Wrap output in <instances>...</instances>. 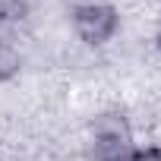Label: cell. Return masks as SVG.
<instances>
[{"mask_svg":"<svg viewBox=\"0 0 161 161\" xmlns=\"http://www.w3.org/2000/svg\"><path fill=\"white\" fill-rule=\"evenodd\" d=\"M133 126L120 111H104L92 123V161H130Z\"/></svg>","mask_w":161,"mask_h":161,"instance_id":"cell-1","label":"cell"},{"mask_svg":"<svg viewBox=\"0 0 161 161\" xmlns=\"http://www.w3.org/2000/svg\"><path fill=\"white\" fill-rule=\"evenodd\" d=\"M69 19L79 41H86L89 47H101L120 32V13L111 3H82L73 10Z\"/></svg>","mask_w":161,"mask_h":161,"instance_id":"cell-2","label":"cell"},{"mask_svg":"<svg viewBox=\"0 0 161 161\" xmlns=\"http://www.w3.org/2000/svg\"><path fill=\"white\" fill-rule=\"evenodd\" d=\"M22 69V54L7 44V41H0V82H10V79H16Z\"/></svg>","mask_w":161,"mask_h":161,"instance_id":"cell-3","label":"cell"},{"mask_svg":"<svg viewBox=\"0 0 161 161\" xmlns=\"http://www.w3.org/2000/svg\"><path fill=\"white\" fill-rule=\"evenodd\" d=\"M29 19V0H0V22Z\"/></svg>","mask_w":161,"mask_h":161,"instance_id":"cell-4","label":"cell"},{"mask_svg":"<svg viewBox=\"0 0 161 161\" xmlns=\"http://www.w3.org/2000/svg\"><path fill=\"white\" fill-rule=\"evenodd\" d=\"M130 161H161V145H145V148H133Z\"/></svg>","mask_w":161,"mask_h":161,"instance_id":"cell-5","label":"cell"},{"mask_svg":"<svg viewBox=\"0 0 161 161\" xmlns=\"http://www.w3.org/2000/svg\"><path fill=\"white\" fill-rule=\"evenodd\" d=\"M155 47H158V51H161V29H158V32H155Z\"/></svg>","mask_w":161,"mask_h":161,"instance_id":"cell-6","label":"cell"}]
</instances>
